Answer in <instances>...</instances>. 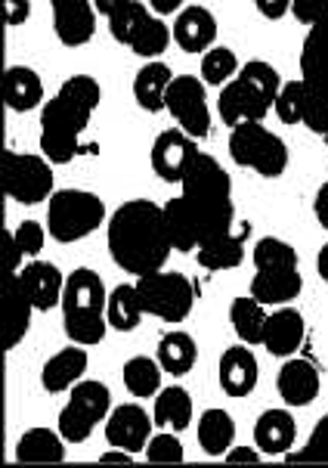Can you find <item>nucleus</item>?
Listing matches in <instances>:
<instances>
[{
    "mask_svg": "<svg viewBox=\"0 0 328 468\" xmlns=\"http://www.w3.org/2000/svg\"><path fill=\"white\" fill-rule=\"evenodd\" d=\"M174 249L192 255L205 242L229 233L236 220L233 180L214 155L196 153L186 177L180 180V196L164 205Z\"/></svg>",
    "mask_w": 328,
    "mask_h": 468,
    "instance_id": "1",
    "label": "nucleus"
},
{
    "mask_svg": "<svg viewBox=\"0 0 328 468\" xmlns=\"http://www.w3.org/2000/svg\"><path fill=\"white\" fill-rule=\"evenodd\" d=\"M109 251L111 261L133 276L164 270L174 251V236L167 227L164 205L149 199H131L109 218Z\"/></svg>",
    "mask_w": 328,
    "mask_h": 468,
    "instance_id": "2",
    "label": "nucleus"
},
{
    "mask_svg": "<svg viewBox=\"0 0 328 468\" xmlns=\"http://www.w3.org/2000/svg\"><path fill=\"white\" fill-rule=\"evenodd\" d=\"M102 102V87L90 75H71L41 106V153L53 165H69L81 153L84 131Z\"/></svg>",
    "mask_w": 328,
    "mask_h": 468,
    "instance_id": "3",
    "label": "nucleus"
},
{
    "mask_svg": "<svg viewBox=\"0 0 328 468\" xmlns=\"http://www.w3.org/2000/svg\"><path fill=\"white\" fill-rule=\"evenodd\" d=\"M62 326L75 345H100L109 332V292L102 276L90 267H78L66 276L62 292Z\"/></svg>",
    "mask_w": 328,
    "mask_h": 468,
    "instance_id": "4",
    "label": "nucleus"
},
{
    "mask_svg": "<svg viewBox=\"0 0 328 468\" xmlns=\"http://www.w3.org/2000/svg\"><path fill=\"white\" fill-rule=\"evenodd\" d=\"M254 280L251 295L267 307L291 304L303 289V276L298 267V249L279 236H263L254 242Z\"/></svg>",
    "mask_w": 328,
    "mask_h": 468,
    "instance_id": "5",
    "label": "nucleus"
},
{
    "mask_svg": "<svg viewBox=\"0 0 328 468\" xmlns=\"http://www.w3.org/2000/svg\"><path fill=\"white\" fill-rule=\"evenodd\" d=\"M303 81V128L328 137V22L310 26L301 47Z\"/></svg>",
    "mask_w": 328,
    "mask_h": 468,
    "instance_id": "6",
    "label": "nucleus"
},
{
    "mask_svg": "<svg viewBox=\"0 0 328 468\" xmlns=\"http://www.w3.org/2000/svg\"><path fill=\"white\" fill-rule=\"evenodd\" d=\"M106 220V202L90 189H56L47 205V229L56 242H81Z\"/></svg>",
    "mask_w": 328,
    "mask_h": 468,
    "instance_id": "7",
    "label": "nucleus"
},
{
    "mask_svg": "<svg viewBox=\"0 0 328 468\" xmlns=\"http://www.w3.org/2000/svg\"><path fill=\"white\" fill-rule=\"evenodd\" d=\"M229 155L238 168H251L267 180H279L288 168L285 140L263 122H242L229 128Z\"/></svg>",
    "mask_w": 328,
    "mask_h": 468,
    "instance_id": "8",
    "label": "nucleus"
},
{
    "mask_svg": "<svg viewBox=\"0 0 328 468\" xmlns=\"http://www.w3.org/2000/svg\"><path fill=\"white\" fill-rule=\"evenodd\" d=\"M137 292L143 311L164 323H183L196 307V285L177 270H155V273L137 276Z\"/></svg>",
    "mask_w": 328,
    "mask_h": 468,
    "instance_id": "9",
    "label": "nucleus"
},
{
    "mask_svg": "<svg viewBox=\"0 0 328 468\" xmlns=\"http://www.w3.org/2000/svg\"><path fill=\"white\" fill-rule=\"evenodd\" d=\"M111 412V394L109 388L96 378H81L71 388V398L59 410V431L69 443H84L90 434L106 422Z\"/></svg>",
    "mask_w": 328,
    "mask_h": 468,
    "instance_id": "10",
    "label": "nucleus"
},
{
    "mask_svg": "<svg viewBox=\"0 0 328 468\" xmlns=\"http://www.w3.org/2000/svg\"><path fill=\"white\" fill-rule=\"evenodd\" d=\"M4 193L19 205H37L50 199L53 189V162L31 153H16L6 149L4 153Z\"/></svg>",
    "mask_w": 328,
    "mask_h": 468,
    "instance_id": "11",
    "label": "nucleus"
},
{
    "mask_svg": "<svg viewBox=\"0 0 328 468\" xmlns=\"http://www.w3.org/2000/svg\"><path fill=\"white\" fill-rule=\"evenodd\" d=\"M164 112L189 137L205 140L211 133V106H207V84L202 81V75H174L171 87H167Z\"/></svg>",
    "mask_w": 328,
    "mask_h": 468,
    "instance_id": "12",
    "label": "nucleus"
},
{
    "mask_svg": "<svg viewBox=\"0 0 328 468\" xmlns=\"http://www.w3.org/2000/svg\"><path fill=\"white\" fill-rule=\"evenodd\" d=\"M198 153V140L189 137L180 128H167L155 137L149 149V162L152 171L164 180V184H180L186 177V168L192 165V158Z\"/></svg>",
    "mask_w": 328,
    "mask_h": 468,
    "instance_id": "13",
    "label": "nucleus"
},
{
    "mask_svg": "<svg viewBox=\"0 0 328 468\" xmlns=\"http://www.w3.org/2000/svg\"><path fill=\"white\" fill-rule=\"evenodd\" d=\"M152 428H155V419H149V412L140 403H122L106 419V441L109 447L143 453L152 438Z\"/></svg>",
    "mask_w": 328,
    "mask_h": 468,
    "instance_id": "14",
    "label": "nucleus"
},
{
    "mask_svg": "<svg viewBox=\"0 0 328 468\" xmlns=\"http://www.w3.org/2000/svg\"><path fill=\"white\" fill-rule=\"evenodd\" d=\"M273 102L263 97L260 90H254L245 78H233L229 84L220 87V100H217V112L223 118V124L236 128L242 122H263L270 115Z\"/></svg>",
    "mask_w": 328,
    "mask_h": 468,
    "instance_id": "15",
    "label": "nucleus"
},
{
    "mask_svg": "<svg viewBox=\"0 0 328 468\" xmlns=\"http://www.w3.org/2000/svg\"><path fill=\"white\" fill-rule=\"evenodd\" d=\"M279 398L285 400V407H310L319 398V388H323V376H319L316 363L307 356H285L282 369L276 378Z\"/></svg>",
    "mask_w": 328,
    "mask_h": 468,
    "instance_id": "16",
    "label": "nucleus"
},
{
    "mask_svg": "<svg viewBox=\"0 0 328 468\" xmlns=\"http://www.w3.org/2000/svg\"><path fill=\"white\" fill-rule=\"evenodd\" d=\"M16 280H19L22 292L31 298L35 311H53L62 304V292H66V276L59 273V267L50 261H31L22 270H16Z\"/></svg>",
    "mask_w": 328,
    "mask_h": 468,
    "instance_id": "17",
    "label": "nucleus"
},
{
    "mask_svg": "<svg viewBox=\"0 0 328 468\" xmlns=\"http://www.w3.org/2000/svg\"><path fill=\"white\" fill-rule=\"evenodd\" d=\"M217 378H220L223 394H229V398H248V394L258 388V378H260V367H258V356H254L251 345L238 341V345L227 347V351L220 354Z\"/></svg>",
    "mask_w": 328,
    "mask_h": 468,
    "instance_id": "18",
    "label": "nucleus"
},
{
    "mask_svg": "<svg viewBox=\"0 0 328 468\" xmlns=\"http://www.w3.org/2000/svg\"><path fill=\"white\" fill-rule=\"evenodd\" d=\"M53 31L59 44L84 47L96 35V6L93 0H50Z\"/></svg>",
    "mask_w": 328,
    "mask_h": 468,
    "instance_id": "19",
    "label": "nucleus"
},
{
    "mask_svg": "<svg viewBox=\"0 0 328 468\" xmlns=\"http://www.w3.org/2000/svg\"><path fill=\"white\" fill-rule=\"evenodd\" d=\"M174 41L183 53H207L217 44V16L202 4L183 6L174 16Z\"/></svg>",
    "mask_w": 328,
    "mask_h": 468,
    "instance_id": "20",
    "label": "nucleus"
},
{
    "mask_svg": "<svg viewBox=\"0 0 328 468\" xmlns=\"http://www.w3.org/2000/svg\"><path fill=\"white\" fill-rule=\"evenodd\" d=\"M248 236H251V220H238V224L229 229V233L217 236V239L205 242L202 249H196L198 267L211 270V273H223V270H236L245 261V245Z\"/></svg>",
    "mask_w": 328,
    "mask_h": 468,
    "instance_id": "21",
    "label": "nucleus"
},
{
    "mask_svg": "<svg viewBox=\"0 0 328 468\" xmlns=\"http://www.w3.org/2000/svg\"><path fill=\"white\" fill-rule=\"evenodd\" d=\"M303 335H307V326H303L301 311H294L291 304L276 307L273 314L267 316V329H263V347H267L273 356H294L301 351Z\"/></svg>",
    "mask_w": 328,
    "mask_h": 468,
    "instance_id": "22",
    "label": "nucleus"
},
{
    "mask_svg": "<svg viewBox=\"0 0 328 468\" xmlns=\"http://www.w3.org/2000/svg\"><path fill=\"white\" fill-rule=\"evenodd\" d=\"M294 438H298V422L291 416V407L260 412L258 425H254V447L263 456H288L294 447Z\"/></svg>",
    "mask_w": 328,
    "mask_h": 468,
    "instance_id": "23",
    "label": "nucleus"
},
{
    "mask_svg": "<svg viewBox=\"0 0 328 468\" xmlns=\"http://www.w3.org/2000/svg\"><path fill=\"white\" fill-rule=\"evenodd\" d=\"M87 363H90V356H87L84 345H75V341H71L69 347H62V351H56L41 369L44 391H50V394L71 391V388L84 378Z\"/></svg>",
    "mask_w": 328,
    "mask_h": 468,
    "instance_id": "24",
    "label": "nucleus"
},
{
    "mask_svg": "<svg viewBox=\"0 0 328 468\" xmlns=\"http://www.w3.org/2000/svg\"><path fill=\"white\" fill-rule=\"evenodd\" d=\"M174 81V71L162 59H146V66L133 78V100L143 112L155 115L167 109V87Z\"/></svg>",
    "mask_w": 328,
    "mask_h": 468,
    "instance_id": "25",
    "label": "nucleus"
},
{
    "mask_svg": "<svg viewBox=\"0 0 328 468\" xmlns=\"http://www.w3.org/2000/svg\"><path fill=\"white\" fill-rule=\"evenodd\" d=\"M66 438L59 428H28L16 443V459L19 463H35V465H56L66 459Z\"/></svg>",
    "mask_w": 328,
    "mask_h": 468,
    "instance_id": "26",
    "label": "nucleus"
},
{
    "mask_svg": "<svg viewBox=\"0 0 328 468\" xmlns=\"http://www.w3.org/2000/svg\"><path fill=\"white\" fill-rule=\"evenodd\" d=\"M198 447L214 459H223L236 447V422L227 410L211 407L198 416Z\"/></svg>",
    "mask_w": 328,
    "mask_h": 468,
    "instance_id": "27",
    "label": "nucleus"
},
{
    "mask_svg": "<svg viewBox=\"0 0 328 468\" xmlns=\"http://www.w3.org/2000/svg\"><path fill=\"white\" fill-rule=\"evenodd\" d=\"M6 106L10 112H31V109L44 106V81L35 69L28 66H10L6 69Z\"/></svg>",
    "mask_w": 328,
    "mask_h": 468,
    "instance_id": "28",
    "label": "nucleus"
},
{
    "mask_svg": "<svg viewBox=\"0 0 328 468\" xmlns=\"http://www.w3.org/2000/svg\"><path fill=\"white\" fill-rule=\"evenodd\" d=\"M192 398L186 388L180 385H167L155 394V407H152V419H155L158 428H167V431H186L192 422Z\"/></svg>",
    "mask_w": 328,
    "mask_h": 468,
    "instance_id": "29",
    "label": "nucleus"
},
{
    "mask_svg": "<svg viewBox=\"0 0 328 468\" xmlns=\"http://www.w3.org/2000/svg\"><path fill=\"white\" fill-rule=\"evenodd\" d=\"M267 304H260L258 298L248 292V295H238L229 307V323H233L238 341L245 345H263V329H267Z\"/></svg>",
    "mask_w": 328,
    "mask_h": 468,
    "instance_id": "30",
    "label": "nucleus"
},
{
    "mask_svg": "<svg viewBox=\"0 0 328 468\" xmlns=\"http://www.w3.org/2000/svg\"><path fill=\"white\" fill-rule=\"evenodd\" d=\"M196 356H198L196 338L183 329L164 332L162 341H158V363H162L164 372H171L174 378L192 372V367H196Z\"/></svg>",
    "mask_w": 328,
    "mask_h": 468,
    "instance_id": "31",
    "label": "nucleus"
},
{
    "mask_svg": "<svg viewBox=\"0 0 328 468\" xmlns=\"http://www.w3.org/2000/svg\"><path fill=\"white\" fill-rule=\"evenodd\" d=\"M162 376H164V367L158 363V356H146V354L131 356L122 369L124 388L140 400L155 398V394L162 391Z\"/></svg>",
    "mask_w": 328,
    "mask_h": 468,
    "instance_id": "32",
    "label": "nucleus"
},
{
    "mask_svg": "<svg viewBox=\"0 0 328 468\" xmlns=\"http://www.w3.org/2000/svg\"><path fill=\"white\" fill-rule=\"evenodd\" d=\"M109 326L118 332H133L140 326V320L146 316L143 301L137 292V282H122L109 292Z\"/></svg>",
    "mask_w": 328,
    "mask_h": 468,
    "instance_id": "33",
    "label": "nucleus"
},
{
    "mask_svg": "<svg viewBox=\"0 0 328 468\" xmlns=\"http://www.w3.org/2000/svg\"><path fill=\"white\" fill-rule=\"evenodd\" d=\"M31 314H35V304H31V298L22 292L19 280H10V301H6V351H13V347H19V341L28 335L31 329Z\"/></svg>",
    "mask_w": 328,
    "mask_h": 468,
    "instance_id": "34",
    "label": "nucleus"
},
{
    "mask_svg": "<svg viewBox=\"0 0 328 468\" xmlns=\"http://www.w3.org/2000/svg\"><path fill=\"white\" fill-rule=\"evenodd\" d=\"M149 16H152V13H149V4H143V0H124V4L118 6L115 13L106 16L111 37H115L118 44L131 47V44H133V37L140 35V28L146 26Z\"/></svg>",
    "mask_w": 328,
    "mask_h": 468,
    "instance_id": "35",
    "label": "nucleus"
},
{
    "mask_svg": "<svg viewBox=\"0 0 328 468\" xmlns=\"http://www.w3.org/2000/svg\"><path fill=\"white\" fill-rule=\"evenodd\" d=\"M47 229L44 224L37 220H22L13 233H6V242H10V251H13V273L22 270V258H37L44 251V242H47Z\"/></svg>",
    "mask_w": 328,
    "mask_h": 468,
    "instance_id": "36",
    "label": "nucleus"
},
{
    "mask_svg": "<svg viewBox=\"0 0 328 468\" xmlns=\"http://www.w3.org/2000/svg\"><path fill=\"white\" fill-rule=\"evenodd\" d=\"M238 69H242V62H238L236 50H229L223 44H214L211 50L202 53V81L207 87L229 84L238 75Z\"/></svg>",
    "mask_w": 328,
    "mask_h": 468,
    "instance_id": "37",
    "label": "nucleus"
},
{
    "mask_svg": "<svg viewBox=\"0 0 328 468\" xmlns=\"http://www.w3.org/2000/svg\"><path fill=\"white\" fill-rule=\"evenodd\" d=\"M174 41V28L164 22V16H149L146 26L140 28V35L133 37L131 50L143 59H158Z\"/></svg>",
    "mask_w": 328,
    "mask_h": 468,
    "instance_id": "38",
    "label": "nucleus"
},
{
    "mask_svg": "<svg viewBox=\"0 0 328 468\" xmlns=\"http://www.w3.org/2000/svg\"><path fill=\"white\" fill-rule=\"evenodd\" d=\"M238 78H245L248 84L254 87V90H260L263 97H267L270 102L276 106V97H279V90H282V75H279V69L276 66H270V62H263V59H251V62H245L242 69H238Z\"/></svg>",
    "mask_w": 328,
    "mask_h": 468,
    "instance_id": "39",
    "label": "nucleus"
},
{
    "mask_svg": "<svg viewBox=\"0 0 328 468\" xmlns=\"http://www.w3.org/2000/svg\"><path fill=\"white\" fill-rule=\"evenodd\" d=\"M143 456L149 459V463H155V465H177L183 463V443L177 438V431H158V434H152L149 443H146V450H143Z\"/></svg>",
    "mask_w": 328,
    "mask_h": 468,
    "instance_id": "40",
    "label": "nucleus"
},
{
    "mask_svg": "<svg viewBox=\"0 0 328 468\" xmlns=\"http://www.w3.org/2000/svg\"><path fill=\"white\" fill-rule=\"evenodd\" d=\"M303 102H307V97H303V81L298 78V81L282 84L273 109L285 124H303Z\"/></svg>",
    "mask_w": 328,
    "mask_h": 468,
    "instance_id": "41",
    "label": "nucleus"
},
{
    "mask_svg": "<svg viewBox=\"0 0 328 468\" xmlns=\"http://www.w3.org/2000/svg\"><path fill=\"white\" fill-rule=\"evenodd\" d=\"M288 463H328V412L316 422L303 447L288 453Z\"/></svg>",
    "mask_w": 328,
    "mask_h": 468,
    "instance_id": "42",
    "label": "nucleus"
},
{
    "mask_svg": "<svg viewBox=\"0 0 328 468\" xmlns=\"http://www.w3.org/2000/svg\"><path fill=\"white\" fill-rule=\"evenodd\" d=\"M291 16L303 26L328 22V0H291Z\"/></svg>",
    "mask_w": 328,
    "mask_h": 468,
    "instance_id": "43",
    "label": "nucleus"
},
{
    "mask_svg": "<svg viewBox=\"0 0 328 468\" xmlns=\"http://www.w3.org/2000/svg\"><path fill=\"white\" fill-rule=\"evenodd\" d=\"M258 13L263 19H282V16L291 13V0H254Z\"/></svg>",
    "mask_w": 328,
    "mask_h": 468,
    "instance_id": "44",
    "label": "nucleus"
},
{
    "mask_svg": "<svg viewBox=\"0 0 328 468\" xmlns=\"http://www.w3.org/2000/svg\"><path fill=\"white\" fill-rule=\"evenodd\" d=\"M31 16V0H6V22L16 26H26Z\"/></svg>",
    "mask_w": 328,
    "mask_h": 468,
    "instance_id": "45",
    "label": "nucleus"
},
{
    "mask_svg": "<svg viewBox=\"0 0 328 468\" xmlns=\"http://www.w3.org/2000/svg\"><path fill=\"white\" fill-rule=\"evenodd\" d=\"M313 214H316L319 227L328 229V180H325L323 186L316 189V199H313Z\"/></svg>",
    "mask_w": 328,
    "mask_h": 468,
    "instance_id": "46",
    "label": "nucleus"
},
{
    "mask_svg": "<svg viewBox=\"0 0 328 468\" xmlns=\"http://www.w3.org/2000/svg\"><path fill=\"white\" fill-rule=\"evenodd\" d=\"M223 459H227V463H260L263 453L258 447H233Z\"/></svg>",
    "mask_w": 328,
    "mask_h": 468,
    "instance_id": "47",
    "label": "nucleus"
},
{
    "mask_svg": "<svg viewBox=\"0 0 328 468\" xmlns=\"http://www.w3.org/2000/svg\"><path fill=\"white\" fill-rule=\"evenodd\" d=\"M149 10L155 16H174L183 10V0H149Z\"/></svg>",
    "mask_w": 328,
    "mask_h": 468,
    "instance_id": "48",
    "label": "nucleus"
},
{
    "mask_svg": "<svg viewBox=\"0 0 328 468\" xmlns=\"http://www.w3.org/2000/svg\"><path fill=\"white\" fill-rule=\"evenodd\" d=\"M100 463H133V453H127V450L111 447V450H106V453L100 456Z\"/></svg>",
    "mask_w": 328,
    "mask_h": 468,
    "instance_id": "49",
    "label": "nucleus"
},
{
    "mask_svg": "<svg viewBox=\"0 0 328 468\" xmlns=\"http://www.w3.org/2000/svg\"><path fill=\"white\" fill-rule=\"evenodd\" d=\"M124 0H93V6H96V13H102V16H111L122 6Z\"/></svg>",
    "mask_w": 328,
    "mask_h": 468,
    "instance_id": "50",
    "label": "nucleus"
},
{
    "mask_svg": "<svg viewBox=\"0 0 328 468\" xmlns=\"http://www.w3.org/2000/svg\"><path fill=\"white\" fill-rule=\"evenodd\" d=\"M316 270H319V276L328 282V242L319 249V255H316Z\"/></svg>",
    "mask_w": 328,
    "mask_h": 468,
    "instance_id": "51",
    "label": "nucleus"
},
{
    "mask_svg": "<svg viewBox=\"0 0 328 468\" xmlns=\"http://www.w3.org/2000/svg\"><path fill=\"white\" fill-rule=\"evenodd\" d=\"M325 140H328V137H325Z\"/></svg>",
    "mask_w": 328,
    "mask_h": 468,
    "instance_id": "52",
    "label": "nucleus"
}]
</instances>
